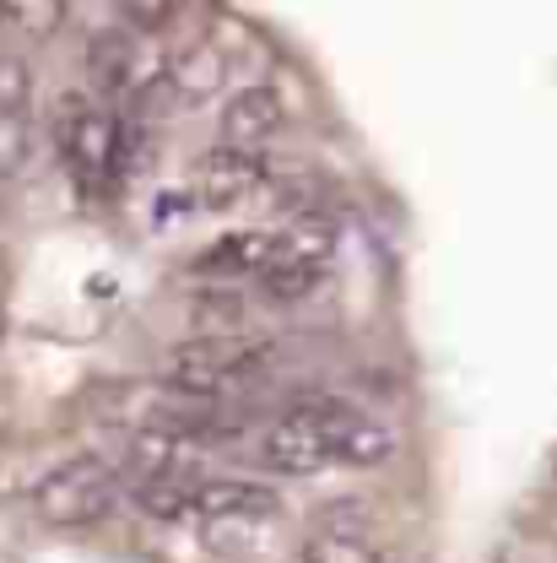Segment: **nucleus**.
Returning a JSON list of instances; mask_svg holds the SVG:
<instances>
[{
	"instance_id": "nucleus-1",
	"label": "nucleus",
	"mask_w": 557,
	"mask_h": 563,
	"mask_svg": "<svg viewBox=\"0 0 557 563\" xmlns=\"http://www.w3.org/2000/svg\"><path fill=\"white\" fill-rule=\"evenodd\" d=\"M390 455H396V433L374 412L336 396L287 407L281 418L260 428V444H255V461L277 477H314L325 466H379Z\"/></svg>"
},
{
	"instance_id": "nucleus-2",
	"label": "nucleus",
	"mask_w": 557,
	"mask_h": 563,
	"mask_svg": "<svg viewBox=\"0 0 557 563\" xmlns=\"http://www.w3.org/2000/svg\"><path fill=\"white\" fill-rule=\"evenodd\" d=\"M266 374H271V347L238 331H211L168 352V390L207 407H227L233 396L255 390Z\"/></svg>"
},
{
	"instance_id": "nucleus-3",
	"label": "nucleus",
	"mask_w": 557,
	"mask_h": 563,
	"mask_svg": "<svg viewBox=\"0 0 557 563\" xmlns=\"http://www.w3.org/2000/svg\"><path fill=\"white\" fill-rule=\"evenodd\" d=\"M33 515L55 531H87V526H103L120 504V472L103 461V455H66L55 461L33 493H27Z\"/></svg>"
},
{
	"instance_id": "nucleus-4",
	"label": "nucleus",
	"mask_w": 557,
	"mask_h": 563,
	"mask_svg": "<svg viewBox=\"0 0 557 563\" xmlns=\"http://www.w3.org/2000/svg\"><path fill=\"white\" fill-rule=\"evenodd\" d=\"M55 146H60V163L92 190H103L120 174V120L92 92L55 98Z\"/></svg>"
},
{
	"instance_id": "nucleus-5",
	"label": "nucleus",
	"mask_w": 557,
	"mask_h": 563,
	"mask_svg": "<svg viewBox=\"0 0 557 563\" xmlns=\"http://www.w3.org/2000/svg\"><path fill=\"white\" fill-rule=\"evenodd\" d=\"M266 185H271V163H266V152H249V146H216L190 168V196L207 211L244 207Z\"/></svg>"
},
{
	"instance_id": "nucleus-6",
	"label": "nucleus",
	"mask_w": 557,
	"mask_h": 563,
	"mask_svg": "<svg viewBox=\"0 0 557 563\" xmlns=\"http://www.w3.org/2000/svg\"><path fill=\"white\" fill-rule=\"evenodd\" d=\"M87 66H92V81L103 87L109 103H146V92H157V76H163V66L146 55V44L120 27H103L92 38Z\"/></svg>"
},
{
	"instance_id": "nucleus-7",
	"label": "nucleus",
	"mask_w": 557,
	"mask_h": 563,
	"mask_svg": "<svg viewBox=\"0 0 557 563\" xmlns=\"http://www.w3.org/2000/svg\"><path fill=\"white\" fill-rule=\"evenodd\" d=\"M277 515V493L244 477H201L196 483V520L190 526H260Z\"/></svg>"
},
{
	"instance_id": "nucleus-8",
	"label": "nucleus",
	"mask_w": 557,
	"mask_h": 563,
	"mask_svg": "<svg viewBox=\"0 0 557 563\" xmlns=\"http://www.w3.org/2000/svg\"><path fill=\"white\" fill-rule=\"evenodd\" d=\"M163 92L174 98V103H185V109H201L211 98H222V87H227V49L216 44V38H196V44H185L174 60H163Z\"/></svg>"
},
{
	"instance_id": "nucleus-9",
	"label": "nucleus",
	"mask_w": 557,
	"mask_h": 563,
	"mask_svg": "<svg viewBox=\"0 0 557 563\" xmlns=\"http://www.w3.org/2000/svg\"><path fill=\"white\" fill-rule=\"evenodd\" d=\"M281 125H287V98L277 87H266V81H249V87L227 92V103H222V146L260 152Z\"/></svg>"
},
{
	"instance_id": "nucleus-10",
	"label": "nucleus",
	"mask_w": 557,
	"mask_h": 563,
	"mask_svg": "<svg viewBox=\"0 0 557 563\" xmlns=\"http://www.w3.org/2000/svg\"><path fill=\"white\" fill-rule=\"evenodd\" d=\"M271 250H277V233H266V228H255V233H227L216 250L201 255V272L227 277V282H260L266 266H271Z\"/></svg>"
},
{
	"instance_id": "nucleus-11",
	"label": "nucleus",
	"mask_w": 557,
	"mask_h": 563,
	"mask_svg": "<svg viewBox=\"0 0 557 563\" xmlns=\"http://www.w3.org/2000/svg\"><path fill=\"white\" fill-rule=\"evenodd\" d=\"M0 16L27 38H49L66 22V0H0Z\"/></svg>"
},
{
	"instance_id": "nucleus-12",
	"label": "nucleus",
	"mask_w": 557,
	"mask_h": 563,
	"mask_svg": "<svg viewBox=\"0 0 557 563\" xmlns=\"http://www.w3.org/2000/svg\"><path fill=\"white\" fill-rule=\"evenodd\" d=\"M114 5H120V16H125L136 33H163V27H174V22L185 16L190 0H114Z\"/></svg>"
},
{
	"instance_id": "nucleus-13",
	"label": "nucleus",
	"mask_w": 557,
	"mask_h": 563,
	"mask_svg": "<svg viewBox=\"0 0 557 563\" xmlns=\"http://www.w3.org/2000/svg\"><path fill=\"white\" fill-rule=\"evenodd\" d=\"M0 109L5 114H33V70L16 55H0Z\"/></svg>"
},
{
	"instance_id": "nucleus-14",
	"label": "nucleus",
	"mask_w": 557,
	"mask_h": 563,
	"mask_svg": "<svg viewBox=\"0 0 557 563\" xmlns=\"http://www.w3.org/2000/svg\"><path fill=\"white\" fill-rule=\"evenodd\" d=\"M33 146V114H5L0 109V174H16Z\"/></svg>"
}]
</instances>
